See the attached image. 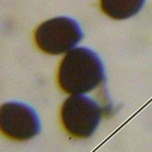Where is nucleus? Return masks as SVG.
<instances>
[{
	"label": "nucleus",
	"instance_id": "obj_1",
	"mask_svg": "<svg viewBox=\"0 0 152 152\" xmlns=\"http://www.w3.org/2000/svg\"><path fill=\"white\" fill-rule=\"evenodd\" d=\"M104 79L105 71L100 58L86 48H76L69 51L59 66L58 83L67 94L90 92Z\"/></svg>",
	"mask_w": 152,
	"mask_h": 152
},
{
	"label": "nucleus",
	"instance_id": "obj_2",
	"mask_svg": "<svg viewBox=\"0 0 152 152\" xmlns=\"http://www.w3.org/2000/svg\"><path fill=\"white\" fill-rule=\"evenodd\" d=\"M102 109L93 100L81 94H73L65 100L61 110V118L65 130L77 138L90 137L101 120Z\"/></svg>",
	"mask_w": 152,
	"mask_h": 152
},
{
	"label": "nucleus",
	"instance_id": "obj_3",
	"mask_svg": "<svg viewBox=\"0 0 152 152\" xmlns=\"http://www.w3.org/2000/svg\"><path fill=\"white\" fill-rule=\"evenodd\" d=\"M82 38L78 23L66 17H58L45 21L34 33V39L42 51L59 55L70 50Z\"/></svg>",
	"mask_w": 152,
	"mask_h": 152
},
{
	"label": "nucleus",
	"instance_id": "obj_4",
	"mask_svg": "<svg viewBox=\"0 0 152 152\" xmlns=\"http://www.w3.org/2000/svg\"><path fill=\"white\" fill-rule=\"evenodd\" d=\"M0 124L2 132L11 140H30L40 132V122L36 113L22 103L10 102L2 104Z\"/></svg>",
	"mask_w": 152,
	"mask_h": 152
},
{
	"label": "nucleus",
	"instance_id": "obj_5",
	"mask_svg": "<svg viewBox=\"0 0 152 152\" xmlns=\"http://www.w3.org/2000/svg\"><path fill=\"white\" fill-rule=\"evenodd\" d=\"M145 0H100L103 12L116 20L131 18L143 7Z\"/></svg>",
	"mask_w": 152,
	"mask_h": 152
}]
</instances>
